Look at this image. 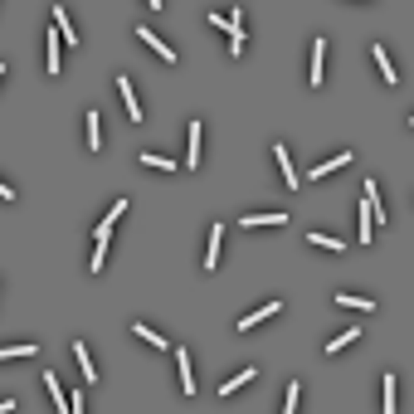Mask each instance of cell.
Returning a JSON list of instances; mask_svg holds the SVG:
<instances>
[{
    "instance_id": "obj_28",
    "label": "cell",
    "mask_w": 414,
    "mask_h": 414,
    "mask_svg": "<svg viewBox=\"0 0 414 414\" xmlns=\"http://www.w3.org/2000/svg\"><path fill=\"white\" fill-rule=\"evenodd\" d=\"M69 414H83V395H73V400H69Z\"/></svg>"
},
{
    "instance_id": "obj_29",
    "label": "cell",
    "mask_w": 414,
    "mask_h": 414,
    "mask_svg": "<svg viewBox=\"0 0 414 414\" xmlns=\"http://www.w3.org/2000/svg\"><path fill=\"white\" fill-rule=\"evenodd\" d=\"M0 200H15V190H10L5 181H0Z\"/></svg>"
},
{
    "instance_id": "obj_7",
    "label": "cell",
    "mask_w": 414,
    "mask_h": 414,
    "mask_svg": "<svg viewBox=\"0 0 414 414\" xmlns=\"http://www.w3.org/2000/svg\"><path fill=\"white\" fill-rule=\"evenodd\" d=\"M258 225L283 229V225H288V215H283V210H268V215H244V229H258Z\"/></svg>"
},
{
    "instance_id": "obj_8",
    "label": "cell",
    "mask_w": 414,
    "mask_h": 414,
    "mask_svg": "<svg viewBox=\"0 0 414 414\" xmlns=\"http://www.w3.org/2000/svg\"><path fill=\"white\" fill-rule=\"evenodd\" d=\"M83 127H88V146L93 151H102V113L93 108V113H83Z\"/></svg>"
},
{
    "instance_id": "obj_5",
    "label": "cell",
    "mask_w": 414,
    "mask_h": 414,
    "mask_svg": "<svg viewBox=\"0 0 414 414\" xmlns=\"http://www.w3.org/2000/svg\"><path fill=\"white\" fill-rule=\"evenodd\" d=\"M176 366H181V395H195V371H190V351L176 346Z\"/></svg>"
},
{
    "instance_id": "obj_17",
    "label": "cell",
    "mask_w": 414,
    "mask_h": 414,
    "mask_svg": "<svg viewBox=\"0 0 414 414\" xmlns=\"http://www.w3.org/2000/svg\"><path fill=\"white\" fill-rule=\"evenodd\" d=\"M34 351H39V346H34V341H15V346H0V360H20V356H25V360H30V356H34Z\"/></svg>"
},
{
    "instance_id": "obj_31",
    "label": "cell",
    "mask_w": 414,
    "mask_h": 414,
    "mask_svg": "<svg viewBox=\"0 0 414 414\" xmlns=\"http://www.w3.org/2000/svg\"><path fill=\"white\" fill-rule=\"evenodd\" d=\"M0 78H5V64H0Z\"/></svg>"
},
{
    "instance_id": "obj_30",
    "label": "cell",
    "mask_w": 414,
    "mask_h": 414,
    "mask_svg": "<svg viewBox=\"0 0 414 414\" xmlns=\"http://www.w3.org/2000/svg\"><path fill=\"white\" fill-rule=\"evenodd\" d=\"M0 414H15V400H0Z\"/></svg>"
},
{
    "instance_id": "obj_1",
    "label": "cell",
    "mask_w": 414,
    "mask_h": 414,
    "mask_svg": "<svg viewBox=\"0 0 414 414\" xmlns=\"http://www.w3.org/2000/svg\"><path fill=\"white\" fill-rule=\"evenodd\" d=\"M210 25L229 34V54L239 59V54H244V20H239V10H234V15H220V10H215V15H210Z\"/></svg>"
},
{
    "instance_id": "obj_6",
    "label": "cell",
    "mask_w": 414,
    "mask_h": 414,
    "mask_svg": "<svg viewBox=\"0 0 414 414\" xmlns=\"http://www.w3.org/2000/svg\"><path fill=\"white\" fill-rule=\"evenodd\" d=\"M117 93H122V102H127L132 122H141V102H137V93H132V78H127V73H117Z\"/></svg>"
},
{
    "instance_id": "obj_15",
    "label": "cell",
    "mask_w": 414,
    "mask_h": 414,
    "mask_svg": "<svg viewBox=\"0 0 414 414\" xmlns=\"http://www.w3.org/2000/svg\"><path fill=\"white\" fill-rule=\"evenodd\" d=\"M54 34H59L64 44H78V39H73V20L64 15V5H54Z\"/></svg>"
},
{
    "instance_id": "obj_20",
    "label": "cell",
    "mask_w": 414,
    "mask_h": 414,
    "mask_svg": "<svg viewBox=\"0 0 414 414\" xmlns=\"http://www.w3.org/2000/svg\"><path fill=\"white\" fill-rule=\"evenodd\" d=\"M44 64H49V73H59V64H64V59H59V34L44 39Z\"/></svg>"
},
{
    "instance_id": "obj_23",
    "label": "cell",
    "mask_w": 414,
    "mask_h": 414,
    "mask_svg": "<svg viewBox=\"0 0 414 414\" xmlns=\"http://www.w3.org/2000/svg\"><path fill=\"white\" fill-rule=\"evenodd\" d=\"M380 390H385V395H380V409H385V414H395V376H385V380H380Z\"/></svg>"
},
{
    "instance_id": "obj_2",
    "label": "cell",
    "mask_w": 414,
    "mask_h": 414,
    "mask_svg": "<svg viewBox=\"0 0 414 414\" xmlns=\"http://www.w3.org/2000/svg\"><path fill=\"white\" fill-rule=\"evenodd\" d=\"M322 64H327V39L317 34L312 39V64H307V83H312V88H322Z\"/></svg>"
},
{
    "instance_id": "obj_26",
    "label": "cell",
    "mask_w": 414,
    "mask_h": 414,
    "mask_svg": "<svg viewBox=\"0 0 414 414\" xmlns=\"http://www.w3.org/2000/svg\"><path fill=\"white\" fill-rule=\"evenodd\" d=\"M122 215H127V200H117V205H113V210H108V215H102V225H108V229H113V225H117Z\"/></svg>"
},
{
    "instance_id": "obj_11",
    "label": "cell",
    "mask_w": 414,
    "mask_h": 414,
    "mask_svg": "<svg viewBox=\"0 0 414 414\" xmlns=\"http://www.w3.org/2000/svg\"><path fill=\"white\" fill-rule=\"evenodd\" d=\"M351 161H356L351 151H336L332 161H322V166H312V181H322V176H332V171H341V166H351Z\"/></svg>"
},
{
    "instance_id": "obj_16",
    "label": "cell",
    "mask_w": 414,
    "mask_h": 414,
    "mask_svg": "<svg viewBox=\"0 0 414 414\" xmlns=\"http://www.w3.org/2000/svg\"><path fill=\"white\" fill-rule=\"evenodd\" d=\"M253 376H258V366H244V371H239V376H229V380H225V385H220V395H234V390H244V385H249V380H253Z\"/></svg>"
},
{
    "instance_id": "obj_21",
    "label": "cell",
    "mask_w": 414,
    "mask_h": 414,
    "mask_svg": "<svg viewBox=\"0 0 414 414\" xmlns=\"http://www.w3.org/2000/svg\"><path fill=\"white\" fill-rule=\"evenodd\" d=\"M356 341H360V332L351 327V332H341V336H332V341H327V356H336V351H346V346H356Z\"/></svg>"
},
{
    "instance_id": "obj_4",
    "label": "cell",
    "mask_w": 414,
    "mask_h": 414,
    "mask_svg": "<svg viewBox=\"0 0 414 414\" xmlns=\"http://www.w3.org/2000/svg\"><path fill=\"white\" fill-rule=\"evenodd\" d=\"M273 161H278V171H283V181H288V190H297V166H292V157H288V146H283V141L273 146Z\"/></svg>"
},
{
    "instance_id": "obj_13",
    "label": "cell",
    "mask_w": 414,
    "mask_h": 414,
    "mask_svg": "<svg viewBox=\"0 0 414 414\" xmlns=\"http://www.w3.org/2000/svg\"><path fill=\"white\" fill-rule=\"evenodd\" d=\"M137 39H146V44H151V49H157V54L166 59V64H176V49H171L161 34H151V30H137Z\"/></svg>"
},
{
    "instance_id": "obj_25",
    "label": "cell",
    "mask_w": 414,
    "mask_h": 414,
    "mask_svg": "<svg viewBox=\"0 0 414 414\" xmlns=\"http://www.w3.org/2000/svg\"><path fill=\"white\" fill-rule=\"evenodd\" d=\"M307 239H312L317 249H332V253H341V239H336V234H307Z\"/></svg>"
},
{
    "instance_id": "obj_9",
    "label": "cell",
    "mask_w": 414,
    "mask_h": 414,
    "mask_svg": "<svg viewBox=\"0 0 414 414\" xmlns=\"http://www.w3.org/2000/svg\"><path fill=\"white\" fill-rule=\"evenodd\" d=\"M44 390H49V400H54V409H59V414L69 409V395H64V385H59V376H54V371H44Z\"/></svg>"
},
{
    "instance_id": "obj_14",
    "label": "cell",
    "mask_w": 414,
    "mask_h": 414,
    "mask_svg": "<svg viewBox=\"0 0 414 414\" xmlns=\"http://www.w3.org/2000/svg\"><path fill=\"white\" fill-rule=\"evenodd\" d=\"M185 146H190V157H185V171H195V166H200V122H190V132H185Z\"/></svg>"
},
{
    "instance_id": "obj_22",
    "label": "cell",
    "mask_w": 414,
    "mask_h": 414,
    "mask_svg": "<svg viewBox=\"0 0 414 414\" xmlns=\"http://www.w3.org/2000/svg\"><path fill=\"white\" fill-rule=\"evenodd\" d=\"M132 336H137V341H146V346H157V351H171V346H166V341H161L157 332H151V327H141V322L132 327Z\"/></svg>"
},
{
    "instance_id": "obj_19",
    "label": "cell",
    "mask_w": 414,
    "mask_h": 414,
    "mask_svg": "<svg viewBox=\"0 0 414 414\" xmlns=\"http://www.w3.org/2000/svg\"><path fill=\"white\" fill-rule=\"evenodd\" d=\"M220 234H225V225H210V249H205V268H215V264H220Z\"/></svg>"
},
{
    "instance_id": "obj_24",
    "label": "cell",
    "mask_w": 414,
    "mask_h": 414,
    "mask_svg": "<svg viewBox=\"0 0 414 414\" xmlns=\"http://www.w3.org/2000/svg\"><path fill=\"white\" fill-rule=\"evenodd\" d=\"M137 161H141V166H157V171H176V161H171V157H151V151H141Z\"/></svg>"
},
{
    "instance_id": "obj_12",
    "label": "cell",
    "mask_w": 414,
    "mask_h": 414,
    "mask_svg": "<svg viewBox=\"0 0 414 414\" xmlns=\"http://www.w3.org/2000/svg\"><path fill=\"white\" fill-rule=\"evenodd\" d=\"M73 356H78V371H83V380H97V366H93V351H88V341H73Z\"/></svg>"
},
{
    "instance_id": "obj_3",
    "label": "cell",
    "mask_w": 414,
    "mask_h": 414,
    "mask_svg": "<svg viewBox=\"0 0 414 414\" xmlns=\"http://www.w3.org/2000/svg\"><path fill=\"white\" fill-rule=\"evenodd\" d=\"M273 312H283V302H264V307H258V312H244V317H239V332H253L258 322H268Z\"/></svg>"
},
{
    "instance_id": "obj_27",
    "label": "cell",
    "mask_w": 414,
    "mask_h": 414,
    "mask_svg": "<svg viewBox=\"0 0 414 414\" xmlns=\"http://www.w3.org/2000/svg\"><path fill=\"white\" fill-rule=\"evenodd\" d=\"M297 390H302V385L292 380V385H288V400H283V414H297Z\"/></svg>"
},
{
    "instance_id": "obj_18",
    "label": "cell",
    "mask_w": 414,
    "mask_h": 414,
    "mask_svg": "<svg viewBox=\"0 0 414 414\" xmlns=\"http://www.w3.org/2000/svg\"><path fill=\"white\" fill-rule=\"evenodd\" d=\"M336 307H351V312H376L371 297H351V292H336Z\"/></svg>"
},
{
    "instance_id": "obj_10",
    "label": "cell",
    "mask_w": 414,
    "mask_h": 414,
    "mask_svg": "<svg viewBox=\"0 0 414 414\" xmlns=\"http://www.w3.org/2000/svg\"><path fill=\"white\" fill-rule=\"evenodd\" d=\"M371 59H376V69H380V78H385V83H400V73H395V64H390V54H385L380 44H371Z\"/></svg>"
}]
</instances>
